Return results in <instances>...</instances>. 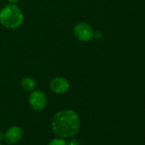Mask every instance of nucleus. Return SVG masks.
Returning a JSON list of instances; mask_svg holds the SVG:
<instances>
[{
  "mask_svg": "<svg viewBox=\"0 0 145 145\" xmlns=\"http://www.w3.org/2000/svg\"><path fill=\"white\" fill-rule=\"evenodd\" d=\"M7 1L10 4H16V3H18L20 1V0H7Z\"/></svg>",
  "mask_w": 145,
  "mask_h": 145,
  "instance_id": "nucleus-12",
  "label": "nucleus"
},
{
  "mask_svg": "<svg viewBox=\"0 0 145 145\" xmlns=\"http://www.w3.org/2000/svg\"><path fill=\"white\" fill-rule=\"evenodd\" d=\"M30 107L35 111H42L47 105V97L40 90H33L28 97Z\"/></svg>",
  "mask_w": 145,
  "mask_h": 145,
  "instance_id": "nucleus-3",
  "label": "nucleus"
},
{
  "mask_svg": "<svg viewBox=\"0 0 145 145\" xmlns=\"http://www.w3.org/2000/svg\"><path fill=\"white\" fill-rule=\"evenodd\" d=\"M103 37V34L101 32L99 31H97V32H94V35H93V38H95L96 39H100L101 38Z\"/></svg>",
  "mask_w": 145,
  "mask_h": 145,
  "instance_id": "nucleus-9",
  "label": "nucleus"
},
{
  "mask_svg": "<svg viewBox=\"0 0 145 145\" xmlns=\"http://www.w3.org/2000/svg\"><path fill=\"white\" fill-rule=\"evenodd\" d=\"M54 133L61 138H70L77 135L80 129L79 114L72 109H62L55 114L51 120Z\"/></svg>",
  "mask_w": 145,
  "mask_h": 145,
  "instance_id": "nucleus-1",
  "label": "nucleus"
},
{
  "mask_svg": "<svg viewBox=\"0 0 145 145\" xmlns=\"http://www.w3.org/2000/svg\"><path fill=\"white\" fill-rule=\"evenodd\" d=\"M50 88L56 94H64L69 90L70 83L64 77H55L50 82Z\"/></svg>",
  "mask_w": 145,
  "mask_h": 145,
  "instance_id": "nucleus-5",
  "label": "nucleus"
},
{
  "mask_svg": "<svg viewBox=\"0 0 145 145\" xmlns=\"http://www.w3.org/2000/svg\"><path fill=\"white\" fill-rule=\"evenodd\" d=\"M74 34L78 40L81 42H88L93 39L94 31L89 24L80 22L74 26Z\"/></svg>",
  "mask_w": 145,
  "mask_h": 145,
  "instance_id": "nucleus-4",
  "label": "nucleus"
},
{
  "mask_svg": "<svg viewBox=\"0 0 145 145\" xmlns=\"http://www.w3.org/2000/svg\"><path fill=\"white\" fill-rule=\"evenodd\" d=\"M36 81L31 77H25L21 81L22 88L26 91H33L36 88Z\"/></svg>",
  "mask_w": 145,
  "mask_h": 145,
  "instance_id": "nucleus-7",
  "label": "nucleus"
},
{
  "mask_svg": "<svg viewBox=\"0 0 145 145\" xmlns=\"http://www.w3.org/2000/svg\"><path fill=\"white\" fill-rule=\"evenodd\" d=\"M23 137V130L18 125L10 127L5 133V140L6 142L15 144L19 142Z\"/></svg>",
  "mask_w": 145,
  "mask_h": 145,
  "instance_id": "nucleus-6",
  "label": "nucleus"
},
{
  "mask_svg": "<svg viewBox=\"0 0 145 145\" xmlns=\"http://www.w3.org/2000/svg\"><path fill=\"white\" fill-rule=\"evenodd\" d=\"M67 145H80V144H79V142H78L76 140H74V139H72V140H70V141L67 142Z\"/></svg>",
  "mask_w": 145,
  "mask_h": 145,
  "instance_id": "nucleus-10",
  "label": "nucleus"
},
{
  "mask_svg": "<svg viewBox=\"0 0 145 145\" xmlns=\"http://www.w3.org/2000/svg\"><path fill=\"white\" fill-rule=\"evenodd\" d=\"M3 139H5V133L0 131V142H1Z\"/></svg>",
  "mask_w": 145,
  "mask_h": 145,
  "instance_id": "nucleus-11",
  "label": "nucleus"
},
{
  "mask_svg": "<svg viewBox=\"0 0 145 145\" xmlns=\"http://www.w3.org/2000/svg\"><path fill=\"white\" fill-rule=\"evenodd\" d=\"M48 145H67V142L61 137H56L51 139Z\"/></svg>",
  "mask_w": 145,
  "mask_h": 145,
  "instance_id": "nucleus-8",
  "label": "nucleus"
},
{
  "mask_svg": "<svg viewBox=\"0 0 145 145\" xmlns=\"http://www.w3.org/2000/svg\"><path fill=\"white\" fill-rule=\"evenodd\" d=\"M0 145H3V144H2V143H1V142H0Z\"/></svg>",
  "mask_w": 145,
  "mask_h": 145,
  "instance_id": "nucleus-13",
  "label": "nucleus"
},
{
  "mask_svg": "<svg viewBox=\"0 0 145 145\" xmlns=\"http://www.w3.org/2000/svg\"><path fill=\"white\" fill-rule=\"evenodd\" d=\"M23 22V12L16 4L7 5L0 10V23L6 28L16 29L22 25Z\"/></svg>",
  "mask_w": 145,
  "mask_h": 145,
  "instance_id": "nucleus-2",
  "label": "nucleus"
}]
</instances>
